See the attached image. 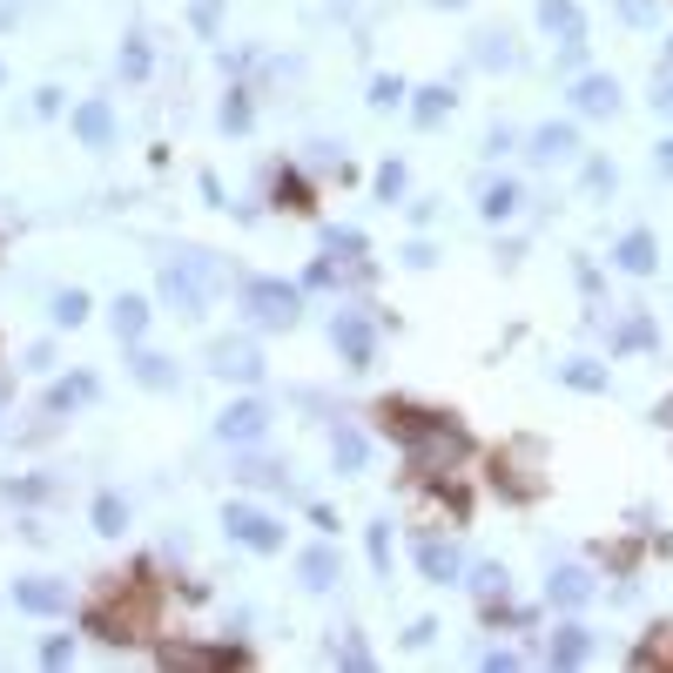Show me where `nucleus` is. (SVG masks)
<instances>
[{
	"mask_svg": "<svg viewBox=\"0 0 673 673\" xmlns=\"http://www.w3.org/2000/svg\"><path fill=\"white\" fill-rule=\"evenodd\" d=\"M371 417H377L384 438L404 445L411 478H452L472 458V432L458 425V417H445V411H425V404H411V397H384Z\"/></svg>",
	"mask_w": 673,
	"mask_h": 673,
	"instance_id": "f257e3e1",
	"label": "nucleus"
},
{
	"mask_svg": "<svg viewBox=\"0 0 673 673\" xmlns=\"http://www.w3.org/2000/svg\"><path fill=\"white\" fill-rule=\"evenodd\" d=\"M81 627H89L95 640H108V646L148 640V633H155V586H148V579H115L108 593L81 613Z\"/></svg>",
	"mask_w": 673,
	"mask_h": 673,
	"instance_id": "f03ea898",
	"label": "nucleus"
},
{
	"mask_svg": "<svg viewBox=\"0 0 673 673\" xmlns=\"http://www.w3.org/2000/svg\"><path fill=\"white\" fill-rule=\"evenodd\" d=\"M209 277H216V263L203 257V249H196V257H176V263H162V303L168 310H176V317H209Z\"/></svg>",
	"mask_w": 673,
	"mask_h": 673,
	"instance_id": "7ed1b4c3",
	"label": "nucleus"
},
{
	"mask_svg": "<svg viewBox=\"0 0 673 673\" xmlns=\"http://www.w3.org/2000/svg\"><path fill=\"white\" fill-rule=\"evenodd\" d=\"M242 310H249V323H263V330H290L303 317V290L283 283V277H249L242 283Z\"/></svg>",
	"mask_w": 673,
	"mask_h": 673,
	"instance_id": "20e7f679",
	"label": "nucleus"
},
{
	"mask_svg": "<svg viewBox=\"0 0 673 673\" xmlns=\"http://www.w3.org/2000/svg\"><path fill=\"white\" fill-rule=\"evenodd\" d=\"M222 532L249 552H283V519H270L263 505H249V498H229L222 505Z\"/></svg>",
	"mask_w": 673,
	"mask_h": 673,
	"instance_id": "39448f33",
	"label": "nucleus"
},
{
	"mask_svg": "<svg viewBox=\"0 0 673 673\" xmlns=\"http://www.w3.org/2000/svg\"><path fill=\"white\" fill-rule=\"evenodd\" d=\"M532 458H539V445H532V438H519V445H505V452L491 458V485H498L505 498H519V505H526V498H539V478L526 472Z\"/></svg>",
	"mask_w": 673,
	"mask_h": 673,
	"instance_id": "423d86ee",
	"label": "nucleus"
},
{
	"mask_svg": "<svg viewBox=\"0 0 673 673\" xmlns=\"http://www.w3.org/2000/svg\"><path fill=\"white\" fill-rule=\"evenodd\" d=\"M209 371L229 377V384H263V351L249 336H216L209 344Z\"/></svg>",
	"mask_w": 673,
	"mask_h": 673,
	"instance_id": "0eeeda50",
	"label": "nucleus"
},
{
	"mask_svg": "<svg viewBox=\"0 0 673 673\" xmlns=\"http://www.w3.org/2000/svg\"><path fill=\"white\" fill-rule=\"evenodd\" d=\"M216 438H222V445H263V438H270V404H263V397H236V404L216 417Z\"/></svg>",
	"mask_w": 673,
	"mask_h": 673,
	"instance_id": "6e6552de",
	"label": "nucleus"
},
{
	"mask_svg": "<svg viewBox=\"0 0 673 673\" xmlns=\"http://www.w3.org/2000/svg\"><path fill=\"white\" fill-rule=\"evenodd\" d=\"M330 344H336V358H344L351 371H371V358H377V330H371L358 310H336V317H330Z\"/></svg>",
	"mask_w": 673,
	"mask_h": 673,
	"instance_id": "1a4fd4ad",
	"label": "nucleus"
},
{
	"mask_svg": "<svg viewBox=\"0 0 673 673\" xmlns=\"http://www.w3.org/2000/svg\"><path fill=\"white\" fill-rule=\"evenodd\" d=\"M417 572H425L432 586H458V579H465V552H458V539L425 532V539H417Z\"/></svg>",
	"mask_w": 673,
	"mask_h": 673,
	"instance_id": "9d476101",
	"label": "nucleus"
},
{
	"mask_svg": "<svg viewBox=\"0 0 673 673\" xmlns=\"http://www.w3.org/2000/svg\"><path fill=\"white\" fill-rule=\"evenodd\" d=\"M14 607H21V613H41V620L68 613V579H48V572L14 579Z\"/></svg>",
	"mask_w": 673,
	"mask_h": 673,
	"instance_id": "9b49d317",
	"label": "nucleus"
},
{
	"mask_svg": "<svg viewBox=\"0 0 673 673\" xmlns=\"http://www.w3.org/2000/svg\"><path fill=\"white\" fill-rule=\"evenodd\" d=\"M593 593H600V586H593L586 566H552V579H546V607H559V613H579Z\"/></svg>",
	"mask_w": 673,
	"mask_h": 673,
	"instance_id": "f8f14e48",
	"label": "nucleus"
},
{
	"mask_svg": "<svg viewBox=\"0 0 673 673\" xmlns=\"http://www.w3.org/2000/svg\"><path fill=\"white\" fill-rule=\"evenodd\" d=\"M572 115H620V81L613 74H579L572 81Z\"/></svg>",
	"mask_w": 673,
	"mask_h": 673,
	"instance_id": "ddd939ff",
	"label": "nucleus"
},
{
	"mask_svg": "<svg viewBox=\"0 0 673 673\" xmlns=\"http://www.w3.org/2000/svg\"><path fill=\"white\" fill-rule=\"evenodd\" d=\"M74 142L81 148H115V108L102 95H89V102L74 108Z\"/></svg>",
	"mask_w": 673,
	"mask_h": 673,
	"instance_id": "4468645a",
	"label": "nucleus"
},
{
	"mask_svg": "<svg viewBox=\"0 0 673 673\" xmlns=\"http://www.w3.org/2000/svg\"><path fill=\"white\" fill-rule=\"evenodd\" d=\"M526 155L546 162V168H552V162H572V155H579V128H572V122H546V128H532V135H526Z\"/></svg>",
	"mask_w": 673,
	"mask_h": 673,
	"instance_id": "2eb2a0df",
	"label": "nucleus"
},
{
	"mask_svg": "<svg viewBox=\"0 0 673 673\" xmlns=\"http://www.w3.org/2000/svg\"><path fill=\"white\" fill-rule=\"evenodd\" d=\"M297 579H303V593H330V586L344 579V559H336V546H330V539L310 546V552L297 559Z\"/></svg>",
	"mask_w": 673,
	"mask_h": 673,
	"instance_id": "dca6fc26",
	"label": "nucleus"
},
{
	"mask_svg": "<svg viewBox=\"0 0 673 673\" xmlns=\"http://www.w3.org/2000/svg\"><path fill=\"white\" fill-rule=\"evenodd\" d=\"M539 28L559 34V48H586V14H579V0H539Z\"/></svg>",
	"mask_w": 673,
	"mask_h": 673,
	"instance_id": "f3484780",
	"label": "nucleus"
},
{
	"mask_svg": "<svg viewBox=\"0 0 673 673\" xmlns=\"http://www.w3.org/2000/svg\"><path fill=\"white\" fill-rule=\"evenodd\" d=\"M162 666H249V646H162Z\"/></svg>",
	"mask_w": 673,
	"mask_h": 673,
	"instance_id": "a211bd4d",
	"label": "nucleus"
},
{
	"mask_svg": "<svg viewBox=\"0 0 673 673\" xmlns=\"http://www.w3.org/2000/svg\"><path fill=\"white\" fill-rule=\"evenodd\" d=\"M546 660H552V666H586V660H593V633H586L579 620L552 627V640H546Z\"/></svg>",
	"mask_w": 673,
	"mask_h": 673,
	"instance_id": "6ab92c4d",
	"label": "nucleus"
},
{
	"mask_svg": "<svg viewBox=\"0 0 673 673\" xmlns=\"http://www.w3.org/2000/svg\"><path fill=\"white\" fill-rule=\"evenodd\" d=\"M364 458H371V438H364L358 425H344V417H336V425H330V465L351 478V472H364Z\"/></svg>",
	"mask_w": 673,
	"mask_h": 673,
	"instance_id": "aec40b11",
	"label": "nucleus"
},
{
	"mask_svg": "<svg viewBox=\"0 0 673 673\" xmlns=\"http://www.w3.org/2000/svg\"><path fill=\"white\" fill-rule=\"evenodd\" d=\"M613 263H620L627 277H653V263H660L653 229H627V236H620V249H613Z\"/></svg>",
	"mask_w": 673,
	"mask_h": 673,
	"instance_id": "412c9836",
	"label": "nucleus"
},
{
	"mask_svg": "<svg viewBox=\"0 0 673 673\" xmlns=\"http://www.w3.org/2000/svg\"><path fill=\"white\" fill-rule=\"evenodd\" d=\"M519 203H526V196H519V183H512V176H498V183H485V189H478V216H485V222H512V216H519Z\"/></svg>",
	"mask_w": 673,
	"mask_h": 673,
	"instance_id": "4be33fe9",
	"label": "nucleus"
},
{
	"mask_svg": "<svg viewBox=\"0 0 673 673\" xmlns=\"http://www.w3.org/2000/svg\"><path fill=\"white\" fill-rule=\"evenodd\" d=\"M472 593H478V607H505V593H512V572H505L498 559H485V566H472Z\"/></svg>",
	"mask_w": 673,
	"mask_h": 673,
	"instance_id": "5701e85b",
	"label": "nucleus"
},
{
	"mask_svg": "<svg viewBox=\"0 0 673 673\" xmlns=\"http://www.w3.org/2000/svg\"><path fill=\"white\" fill-rule=\"evenodd\" d=\"M411 95H417V102H411V122H417V128H438V122L452 115V102H458L445 81H432V89H411Z\"/></svg>",
	"mask_w": 673,
	"mask_h": 673,
	"instance_id": "b1692460",
	"label": "nucleus"
},
{
	"mask_svg": "<svg viewBox=\"0 0 673 673\" xmlns=\"http://www.w3.org/2000/svg\"><path fill=\"white\" fill-rule=\"evenodd\" d=\"M559 377H566L572 391H586V397H607V391H613L607 364H593V358H566V364H559Z\"/></svg>",
	"mask_w": 673,
	"mask_h": 673,
	"instance_id": "393cba45",
	"label": "nucleus"
},
{
	"mask_svg": "<svg viewBox=\"0 0 673 673\" xmlns=\"http://www.w3.org/2000/svg\"><path fill=\"white\" fill-rule=\"evenodd\" d=\"M95 391H102V384H95L89 371H81V377H68V384H54V391H48V417H68L74 404H89Z\"/></svg>",
	"mask_w": 673,
	"mask_h": 673,
	"instance_id": "a878e982",
	"label": "nucleus"
},
{
	"mask_svg": "<svg viewBox=\"0 0 673 673\" xmlns=\"http://www.w3.org/2000/svg\"><path fill=\"white\" fill-rule=\"evenodd\" d=\"M95 532L102 539H122L128 532V498L122 491H95Z\"/></svg>",
	"mask_w": 673,
	"mask_h": 673,
	"instance_id": "bb28decb",
	"label": "nucleus"
},
{
	"mask_svg": "<svg viewBox=\"0 0 673 673\" xmlns=\"http://www.w3.org/2000/svg\"><path fill=\"white\" fill-rule=\"evenodd\" d=\"M277 209H290V216H310L317 209V196H310V183L297 176V168H277Z\"/></svg>",
	"mask_w": 673,
	"mask_h": 673,
	"instance_id": "cd10ccee",
	"label": "nucleus"
},
{
	"mask_svg": "<svg viewBox=\"0 0 673 673\" xmlns=\"http://www.w3.org/2000/svg\"><path fill=\"white\" fill-rule=\"evenodd\" d=\"M115 336H122V344H142V330H148V303L142 297H115Z\"/></svg>",
	"mask_w": 673,
	"mask_h": 673,
	"instance_id": "c85d7f7f",
	"label": "nucleus"
},
{
	"mask_svg": "<svg viewBox=\"0 0 673 673\" xmlns=\"http://www.w3.org/2000/svg\"><path fill=\"white\" fill-rule=\"evenodd\" d=\"M135 384H148V391H176V364L168 358H155V351H135Z\"/></svg>",
	"mask_w": 673,
	"mask_h": 673,
	"instance_id": "c756f323",
	"label": "nucleus"
},
{
	"mask_svg": "<svg viewBox=\"0 0 673 673\" xmlns=\"http://www.w3.org/2000/svg\"><path fill=\"white\" fill-rule=\"evenodd\" d=\"M364 552H371V572H377V579H391V519L364 526Z\"/></svg>",
	"mask_w": 673,
	"mask_h": 673,
	"instance_id": "7c9ffc66",
	"label": "nucleus"
},
{
	"mask_svg": "<svg viewBox=\"0 0 673 673\" xmlns=\"http://www.w3.org/2000/svg\"><path fill=\"white\" fill-rule=\"evenodd\" d=\"M633 666H673V627H653V640L633 646Z\"/></svg>",
	"mask_w": 673,
	"mask_h": 673,
	"instance_id": "2f4dec72",
	"label": "nucleus"
},
{
	"mask_svg": "<svg viewBox=\"0 0 673 673\" xmlns=\"http://www.w3.org/2000/svg\"><path fill=\"white\" fill-rule=\"evenodd\" d=\"M61 330H74V323H89V290H54V310H48Z\"/></svg>",
	"mask_w": 673,
	"mask_h": 673,
	"instance_id": "473e14b6",
	"label": "nucleus"
},
{
	"mask_svg": "<svg viewBox=\"0 0 673 673\" xmlns=\"http://www.w3.org/2000/svg\"><path fill=\"white\" fill-rule=\"evenodd\" d=\"M646 344H660L653 317H627V323H620V336H613V351H646Z\"/></svg>",
	"mask_w": 673,
	"mask_h": 673,
	"instance_id": "72a5a7b5",
	"label": "nucleus"
},
{
	"mask_svg": "<svg viewBox=\"0 0 673 673\" xmlns=\"http://www.w3.org/2000/svg\"><path fill=\"white\" fill-rule=\"evenodd\" d=\"M512 61H519L512 34H478V68H512Z\"/></svg>",
	"mask_w": 673,
	"mask_h": 673,
	"instance_id": "f704fd0d",
	"label": "nucleus"
},
{
	"mask_svg": "<svg viewBox=\"0 0 673 673\" xmlns=\"http://www.w3.org/2000/svg\"><path fill=\"white\" fill-rule=\"evenodd\" d=\"M330 660H336V666H358V673H364V666H377V653H371V646H364L358 633H344V640H330Z\"/></svg>",
	"mask_w": 673,
	"mask_h": 673,
	"instance_id": "c9c22d12",
	"label": "nucleus"
},
{
	"mask_svg": "<svg viewBox=\"0 0 673 673\" xmlns=\"http://www.w3.org/2000/svg\"><path fill=\"white\" fill-rule=\"evenodd\" d=\"M323 249H330V257H344V263H358L364 257V229H351V222L344 229H323Z\"/></svg>",
	"mask_w": 673,
	"mask_h": 673,
	"instance_id": "e433bc0d",
	"label": "nucleus"
},
{
	"mask_svg": "<svg viewBox=\"0 0 673 673\" xmlns=\"http://www.w3.org/2000/svg\"><path fill=\"white\" fill-rule=\"evenodd\" d=\"M122 81H148V34L122 41Z\"/></svg>",
	"mask_w": 673,
	"mask_h": 673,
	"instance_id": "4c0bfd02",
	"label": "nucleus"
},
{
	"mask_svg": "<svg viewBox=\"0 0 673 673\" xmlns=\"http://www.w3.org/2000/svg\"><path fill=\"white\" fill-rule=\"evenodd\" d=\"M249 122H257V108H249V95H242V89H229V95H222V128H229V135H242Z\"/></svg>",
	"mask_w": 673,
	"mask_h": 673,
	"instance_id": "58836bf2",
	"label": "nucleus"
},
{
	"mask_svg": "<svg viewBox=\"0 0 673 673\" xmlns=\"http://www.w3.org/2000/svg\"><path fill=\"white\" fill-rule=\"evenodd\" d=\"M411 89H404V81L397 74H371V108H397Z\"/></svg>",
	"mask_w": 673,
	"mask_h": 673,
	"instance_id": "ea45409f",
	"label": "nucleus"
},
{
	"mask_svg": "<svg viewBox=\"0 0 673 673\" xmlns=\"http://www.w3.org/2000/svg\"><path fill=\"white\" fill-rule=\"evenodd\" d=\"M377 196H384V203L404 196V162H384V168H377Z\"/></svg>",
	"mask_w": 673,
	"mask_h": 673,
	"instance_id": "a19ab883",
	"label": "nucleus"
},
{
	"mask_svg": "<svg viewBox=\"0 0 673 673\" xmlns=\"http://www.w3.org/2000/svg\"><path fill=\"white\" fill-rule=\"evenodd\" d=\"M242 478H249V485H283L290 472H283V465H270V458H249V465H242Z\"/></svg>",
	"mask_w": 673,
	"mask_h": 673,
	"instance_id": "79ce46f5",
	"label": "nucleus"
},
{
	"mask_svg": "<svg viewBox=\"0 0 673 673\" xmlns=\"http://www.w3.org/2000/svg\"><path fill=\"white\" fill-rule=\"evenodd\" d=\"M74 660V633H54L48 646H41V666H68Z\"/></svg>",
	"mask_w": 673,
	"mask_h": 673,
	"instance_id": "37998d69",
	"label": "nucleus"
},
{
	"mask_svg": "<svg viewBox=\"0 0 673 673\" xmlns=\"http://www.w3.org/2000/svg\"><path fill=\"white\" fill-rule=\"evenodd\" d=\"M478 666L485 673H519V653L512 646H491V653H478Z\"/></svg>",
	"mask_w": 673,
	"mask_h": 673,
	"instance_id": "c03bdc74",
	"label": "nucleus"
},
{
	"mask_svg": "<svg viewBox=\"0 0 673 673\" xmlns=\"http://www.w3.org/2000/svg\"><path fill=\"white\" fill-rule=\"evenodd\" d=\"M404 263H411V270H432V263H438V249L417 236V242H404Z\"/></svg>",
	"mask_w": 673,
	"mask_h": 673,
	"instance_id": "a18cd8bd",
	"label": "nucleus"
},
{
	"mask_svg": "<svg viewBox=\"0 0 673 673\" xmlns=\"http://www.w3.org/2000/svg\"><path fill=\"white\" fill-rule=\"evenodd\" d=\"M432 640H438V620H411V627H404V646H411V653L432 646Z\"/></svg>",
	"mask_w": 673,
	"mask_h": 673,
	"instance_id": "49530a36",
	"label": "nucleus"
},
{
	"mask_svg": "<svg viewBox=\"0 0 673 673\" xmlns=\"http://www.w3.org/2000/svg\"><path fill=\"white\" fill-rule=\"evenodd\" d=\"M620 176H613V162H586V189H613Z\"/></svg>",
	"mask_w": 673,
	"mask_h": 673,
	"instance_id": "de8ad7c7",
	"label": "nucleus"
},
{
	"mask_svg": "<svg viewBox=\"0 0 673 673\" xmlns=\"http://www.w3.org/2000/svg\"><path fill=\"white\" fill-rule=\"evenodd\" d=\"M336 283V263L323 257V263H310V277H303V290H330Z\"/></svg>",
	"mask_w": 673,
	"mask_h": 673,
	"instance_id": "09e8293b",
	"label": "nucleus"
},
{
	"mask_svg": "<svg viewBox=\"0 0 673 673\" xmlns=\"http://www.w3.org/2000/svg\"><path fill=\"white\" fill-rule=\"evenodd\" d=\"M653 108H660V115H673V68L653 81Z\"/></svg>",
	"mask_w": 673,
	"mask_h": 673,
	"instance_id": "8fccbe9b",
	"label": "nucleus"
},
{
	"mask_svg": "<svg viewBox=\"0 0 673 673\" xmlns=\"http://www.w3.org/2000/svg\"><path fill=\"white\" fill-rule=\"evenodd\" d=\"M48 491V478H8V498H41Z\"/></svg>",
	"mask_w": 673,
	"mask_h": 673,
	"instance_id": "3c124183",
	"label": "nucleus"
},
{
	"mask_svg": "<svg viewBox=\"0 0 673 673\" xmlns=\"http://www.w3.org/2000/svg\"><path fill=\"white\" fill-rule=\"evenodd\" d=\"M620 14L627 21H653V0H620Z\"/></svg>",
	"mask_w": 673,
	"mask_h": 673,
	"instance_id": "603ef678",
	"label": "nucleus"
},
{
	"mask_svg": "<svg viewBox=\"0 0 673 673\" xmlns=\"http://www.w3.org/2000/svg\"><path fill=\"white\" fill-rule=\"evenodd\" d=\"M653 162H660V176H673V135H666V142L653 148Z\"/></svg>",
	"mask_w": 673,
	"mask_h": 673,
	"instance_id": "864d4df0",
	"label": "nucleus"
},
{
	"mask_svg": "<svg viewBox=\"0 0 673 673\" xmlns=\"http://www.w3.org/2000/svg\"><path fill=\"white\" fill-rule=\"evenodd\" d=\"M653 417H660V425L673 432V397H660V404H653Z\"/></svg>",
	"mask_w": 673,
	"mask_h": 673,
	"instance_id": "5fc2aeb1",
	"label": "nucleus"
},
{
	"mask_svg": "<svg viewBox=\"0 0 673 673\" xmlns=\"http://www.w3.org/2000/svg\"><path fill=\"white\" fill-rule=\"evenodd\" d=\"M432 8H465V0H432Z\"/></svg>",
	"mask_w": 673,
	"mask_h": 673,
	"instance_id": "6e6d98bb",
	"label": "nucleus"
},
{
	"mask_svg": "<svg viewBox=\"0 0 673 673\" xmlns=\"http://www.w3.org/2000/svg\"><path fill=\"white\" fill-rule=\"evenodd\" d=\"M666 68H673V34H666Z\"/></svg>",
	"mask_w": 673,
	"mask_h": 673,
	"instance_id": "4d7b16f0",
	"label": "nucleus"
},
{
	"mask_svg": "<svg viewBox=\"0 0 673 673\" xmlns=\"http://www.w3.org/2000/svg\"><path fill=\"white\" fill-rule=\"evenodd\" d=\"M0 74H8V68H0Z\"/></svg>",
	"mask_w": 673,
	"mask_h": 673,
	"instance_id": "13d9d810",
	"label": "nucleus"
}]
</instances>
